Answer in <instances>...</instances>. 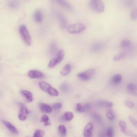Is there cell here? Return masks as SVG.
<instances>
[{
	"label": "cell",
	"instance_id": "obj_1",
	"mask_svg": "<svg viewBox=\"0 0 137 137\" xmlns=\"http://www.w3.org/2000/svg\"><path fill=\"white\" fill-rule=\"evenodd\" d=\"M90 8L96 12L101 13L105 9V6L103 2L100 0H93L89 3Z\"/></svg>",
	"mask_w": 137,
	"mask_h": 137
},
{
	"label": "cell",
	"instance_id": "obj_2",
	"mask_svg": "<svg viewBox=\"0 0 137 137\" xmlns=\"http://www.w3.org/2000/svg\"><path fill=\"white\" fill-rule=\"evenodd\" d=\"M19 31L24 42L28 45H31V38L25 26L24 25L21 26L19 28Z\"/></svg>",
	"mask_w": 137,
	"mask_h": 137
},
{
	"label": "cell",
	"instance_id": "obj_3",
	"mask_svg": "<svg viewBox=\"0 0 137 137\" xmlns=\"http://www.w3.org/2000/svg\"><path fill=\"white\" fill-rule=\"evenodd\" d=\"M86 27L83 23H77L69 25L67 27L68 32L71 34H78L83 32Z\"/></svg>",
	"mask_w": 137,
	"mask_h": 137
},
{
	"label": "cell",
	"instance_id": "obj_4",
	"mask_svg": "<svg viewBox=\"0 0 137 137\" xmlns=\"http://www.w3.org/2000/svg\"><path fill=\"white\" fill-rule=\"evenodd\" d=\"M64 55V50H60L58 53L57 56L50 62L48 67L49 68H53L59 63L63 60Z\"/></svg>",
	"mask_w": 137,
	"mask_h": 137
},
{
	"label": "cell",
	"instance_id": "obj_5",
	"mask_svg": "<svg viewBox=\"0 0 137 137\" xmlns=\"http://www.w3.org/2000/svg\"><path fill=\"white\" fill-rule=\"evenodd\" d=\"M95 72L94 69H91L78 74L77 76L79 78L82 80H88L92 78Z\"/></svg>",
	"mask_w": 137,
	"mask_h": 137
},
{
	"label": "cell",
	"instance_id": "obj_6",
	"mask_svg": "<svg viewBox=\"0 0 137 137\" xmlns=\"http://www.w3.org/2000/svg\"><path fill=\"white\" fill-rule=\"evenodd\" d=\"M20 109L18 115V118L22 121L26 120L28 111L26 106L22 103L19 104Z\"/></svg>",
	"mask_w": 137,
	"mask_h": 137
},
{
	"label": "cell",
	"instance_id": "obj_7",
	"mask_svg": "<svg viewBox=\"0 0 137 137\" xmlns=\"http://www.w3.org/2000/svg\"><path fill=\"white\" fill-rule=\"evenodd\" d=\"M94 126L92 123H88L85 127L84 132V137H93Z\"/></svg>",
	"mask_w": 137,
	"mask_h": 137
},
{
	"label": "cell",
	"instance_id": "obj_8",
	"mask_svg": "<svg viewBox=\"0 0 137 137\" xmlns=\"http://www.w3.org/2000/svg\"><path fill=\"white\" fill-rule=\"evenodd\" d=\"M2 121L5 126L12 133L16 135H17L19 134L17 128L9 122L3 120H2Z\"/></svg>",
	"mask_w": 137,
	"mask_h": 137
},
{
	"label": "cell",
	"instance_id": "obj_9",
	"mask_svg": "<svg viewBox=\"0 0 137 137\" xmlns=\"http://www.w3.org/2000/svg\"><path fill=\"white\" fill-rule=\"evenodd\" d=\"M28 75L32 79L42 78L44 77L43 74L41 72L37 70H30L28 72Z\"/></svg>",
	"mask_w": 137,
	"mask_h": 137
},
{
	"label": "cell",
	"instance_id": "obj_10",
	"mask_svg": "<svg viewBox=\"0 0 137 137\" xmlns=\"http://www.w3.org/2000/svg\"><path fill=\"white\" fill-rule=\"evenodd\" d=\"M20 92L21 94L25 98L26 101L27 103H29L33 101V96L31 92L23 90H21Z\"/></svg>",
	"mask_w": 137,
	"mask_h": 137
},
{
	"label": "cell",
	"instance_id": "obj_11",
	"mask_svg": "<svg viewBox=\"0 0 137 137\" xmlns=\"http://www.w3.org/2000/svg\"><path fill=\"white\" fill-rule=\"evenodd\" d=\"M43 14L41 11L38 9L35 12L34 17L35 21L38 23L41 22L43 19Z\"/></svg>",
	"mask_w": 137,
	"mask_h": 137
},
{
	"label": "cell",
	"instance_id": "obj_12",
	"mask_svg": "<svg viewBox=\"0 0 137 137\" xmlns=\"http://www.w3.org/2000/svg\"><path fill=\"white\" fill-rule=\"evenodd\" d=\"M40 111L44 113H50L52 112V109L51 106L47 104L40 103L39 105Z\"/></svg>",
	"mask_w": 137,
	"mask_h": 137
},
{
	"label": "cell",
	"instance_id": "obj_13",
	"mask_svg": "<svg viewBox=\"0 0 137 137\" xmlns=\"http://www.w3.org/2000/svg\"><path fill=\"white\" fill-rule=\"evenodd\" d=\"M40 88L43 91L47 93L52 87L49 83L44 81H40L39 83Z\"/></svg>",
	"mask_w": 137,
	"mask_h": 137
},
{
	"label": "cell",
	"instance_id": "obj_14",
	"mask_svg": "<svg viewBox=\"0 0 137 137\" xmlns=\"http://www.w3.org/2000/svg\"><path fill=\"white\" fill-rule=\"evenodd\" d=\"M127 89L129 94L133 95L136 96L137 87L135 85L133 84H130L128 85Z\"/></svg>",
	"mask_w": 137,
	"mask_h": 137
},
{
	"label": "cell",
	"instance_id": "obj_15",
	"mask_svg": "<svg viewBox=\"0 0 137 137\" xmlns=\"http://www.w3.org/2000/svg\"><path fill=\"white\" fill-rule=\"evenodd\" d=\"M131 42L127 39H125L122 40L120 44V47L123 49H128L130 46Z\"/></svg>",
	"mask_w": 137,
	"mask_h": 137
},
{
	"label": "cell",
	"instance_id": "obj_16",
	"mask_svg": "<svg viewBox=\"0 0 137 137\" xmlns=\"http://www.w3.org/2000/svg\"><path fill=\"white\" fill-rule=\"evenodd\" d=\"M57 3L59 5L64 7L67 8L68 9L72 11L73 10V8L72 6L68 3L65 1H60V0H58L56 1Z\"/></svg>",
	"mask_w": 137,
	"mask_h": 137
},
{
	"label": "cell",
	"instance_id": "obj_17",
	"mask_svg": "<svg viewBox=\"0 0 137 137\" xmlns=\"http://www.w3.org/2000/svg\"><path fill=\"white\" fill-rule=\"evenodd\" d=\"M97 103L99 105L109 108L112 107L113 105V103L111 102L101 100L98 101Z\"/></svg>",
	"mask_w": 137,
	"mask_h": 137
},
{
	"label": "cell",
	"instance_id": "obj_18",
	"mask_svg": "<svg viewBox=\"0 0 137 137\" xmlns=\"http://www.w3.org/2000/svg\"><path fill=\"white\" fill-rule=\"evenodd\" d=\"M122 77L121 75L119 74L115 75L112 78V82L115 84H117L121 81Z\"/></svg>",
	"mask_w": 137,
	"mask_h": 137
},
{
	"label": "cell",
	"instance_id": "obj_19",
	"mask_svg": "<svg viewBox=\"0 0 137 137\" xmlns=\"http://www.w3.org/2000/svg\"><path fill=\"white\" fill-rule=\"evenodd\" d=\"M59 131L61 136H65L67 134V130L65 126L63 125H60L59 127Z\"/></svg>",
	"mask_w": 137,
	"mask_h": 137
},
{
	"label": "cell",
	"instance_id": "obj_20",
	"mask_svg": "<svg viewBox=\"0 0 137 137\" xmlns=\"http://www.w3.org/2000/svg\"><path fill=\"white\" fill-rule=\"evenodd\" d=\"M70 70V66L67 64L65 65L60 72V74L63 75H65L68 74Z\"/></svg>",
	"mask_w": 137,
	"mask_h": 137
},
{
	"label": "cell",
	"instance_id": "obj_21",
	"mask_svg": "<svg viewBox=\"0 0 137 137\" xmlns=\"http://www.w3.org/2000/svg\"><path fill=\"white\" fill-rule=\"evenodd\" d=\"M76 110L80 113L84 112L85 111L84 105L81 103H77L76 105Z\"/></svg>",
	"mask_w": 137,
	"mask_h": 137
},
{
	"label": "cell",
	"instance_id": "obj_22",
	"mask_svg": "<svg viewBox=\"0 0 137 137\" xmlns=\"http://www.w3.org/2000/svg\"><path fill=\"white\" fill-rule=\"evenodd\" d=\"M106 116L110 120H112L115 117V114L113 111L111 109L109 110L106 113Z\"/></svg>",
	"mask_w": 137,
	"mask_h": 137
},
{
	"label": "cell",
	"instance_id": "obj_23",
	"mask_svg": "<svg viewBox=\"0 0 137 137\" xmlns=\"http://www.w3.org/2000/svg\"><path fill=\"white\" fill-rule=\"evenodd\" d=\"M126 56L125 53L120 52L115 55L113 57V59L115 61L124 58Z\"/></svg>",
	"mask_w": 137,
	"mask_h": 137
},
{
	"label": "cell",
	"instance_id": "obj_24",
	"mask_svg": "<svg viewBox=\"0 0 137 137\" xmlns=\"http://www.w3.org/2000/svg\"><path fill=\"white\" fill-rule=\"evenodd\" d=\"M44 132L43 130L37 129L35 132L33 137H43L44 135Z\"/></svg>",
	"mask_w": 137,
	"mask_h": 137
},
{
	"label": "cell",
	"instance_id": "obj_25",
	"mask_svg": "<svg viewBox=\"0 0 137 137\" xmlns=\"http://www.w3.org/2000/svg\"><path fill=\"white\" fill-rule=\"evenodd\" d=\"M119 124L121 131L124 133L126 131V125L125 122L123 120H121Z\"/></svg>",
	"mask_w": 137,
	"mask_h": 137
},
{
	"label": "cell",
	"instance_id": "obj_26",
	"mask_svg": "<svg viewBox=\"0 0 137 137\" xmlns=\"http://www.w3.org/2000/svg\"><path fill=\"white\" fill-rule=\"evenodd\" d=\"M74 116L73 114L71 112H67L64 115V118L67 121H69L72 120Z\"/></svg>",
	"mask_w": 137,
	"mask_h": 137
},
{
	"label": "cell",
	"instance_id": "obj_27",
	"mask_svg": "<svg viewBox=\"0 0 137 137\" xmlns=\"http://www.w3.org/2000/svg\"><path fill=\"white\" fill-rule=\"evenodd\" d=\"M9 6L12 8L16 9L19 6V4L16 1H11L8 3Z\"/></svg>",
	"mask_w": 137,
	"mask_h": 137
},
{
	"label": "cell",
	"instance_id": "obj_28",
	"mask_svg": "<svg viewBox=\"0 0 137 137\" xmlns=\"http://www.w3.org/2000/svg\"><path fill=\"white\" fill-rule=\"evenodd\" d=\"M131 19L133 21L136 20L137 17V10L136 8L133 9L131 12L130 14Z\"/></svg>",
	"mask_w": 137,
	"mask_h": 137
},
{
	"label": "cell",
	"instance_id": "obj_29",
	"mask_svg": "<svg viewBox=\"0 0 137 137\" xmlns=\"http://www.w3.org/2000/svg\"><path fill=\"white\" fill-rule=\"evenodd\" d=\"M48 93L50 95L54 96H57L59 94L58 91L52 87Z\"/></svg>",
	"mask_w": 137,
	"mask_h": 137
},
{
	"label": "cell",
	"instance_id": "obj_30",
	"mask_svg": "<svg viewBox=\"0 0 137 137\" xmlns=\"http://www.w3.org/2000/svg\"><path fill=\"white\" fill-rule=\"evenodd\" d=\"M114 134V130L111 127L109 128L106 130V135L108 137H113Z\"/></svg>",
	"mask_w": 137,
	"mask_h": 137
},
{
	"label": "cell",
	"instance_id": "obj_31",
	"mask_svg": "<svg viewBox=\"0 0 137 137\" xmlns=\"http://www.w3.org/2000/svg\"><path fill=\"white\" fill-rule=\"evenodd\" d=\"M49 118L46 115H43L40 119V121L41 122L44 123L48 122L49 120Z\"/></svg>",
	"mask_w": 137,
	"mask_h": 137
},
{
	"label": "cell",
	"instance_id": "obj_32",
	"mask_svg": "<svg viewBox=\"0 0 137 137\" xmlns=\"http://www.w3.org/2000/svg\"><path fill=\"white\" fill-rule=\"evenodd\" d=\"M62 107V105L60 103H55L52 105L53 109L55 110H58Z\"/></svg>",
	"mask_w": 137,
	"mask_h": 137
},
{
	"label": "cell",
	"instance_id": "obj_33",
	"mask_svg": "<svg viewBox=\"0 0 137 137\" xmlns=\"http://www.w3.org/2000/svg\"><path fill=\"white\" fill-rule=\"evenodd\" d=\"M128 118L132 124L136 127H137V121L134 117L130 115L128 116Z\"/></svg>",
	"mask_w": 137,
	"mask_h": 137
},
{
	"label": "cell",
	"instance_id": "obj_34",
	"mask_svg": "<svg viewBox=\"0 0 137 137\" xmlns=\"http://www.w3.org/2000/svg\"><path fill=\"white\" fill-rule=\"evenodd\" d=\"M125 103L127 107L130 109L133 108L134 106V103L130 101L126 100Z\"/></svg>",
	"mask_w": 137,
	"mask_h": 137
},
{
	"label": "cell",
	"instance_id": "obj_35",
	"mask_svg": "<svg viewBox=\"0 0 137 137\" xmlns=\"http://www.w3.org/2000/svg\"><path fill=\"white\" fill-rule=\"evenodd\" d=\"M126 135L132 137H136V134L133 132L129 130H127L124 133Z\"/></svg>",
	"mask_w": 137,
	"mask_h": 137
},
{
	"label": "cell",
	"instance_id": "obj_36",
	"mask_svg": "<svg viewBox=\"0 0 137 137\" xmlns=\"http://www.w3.org/2000/svg\"><path fill=\"white\" fill-rule=\"evenodd\" d=\"M85 109V110H89L90 108V104L86 103L84 105Z\"/></svg>",
	"mask_w": 137,
	"mask_h": 137
},
{
	"label": "cell",
	"instance_id": "obj_37",
	"mask_svg": "<svg viewBox=\"0 0 137 137\" xmlns=\"http://www.w3.org/2000/svg\"><path fill=\"white\" fill-rule=\"evenodd\" d=\"M44 125L45 126H50V124L48 122V123H44Z\"/></svg>",
	"mask_w": 137,
	"mask_h": 137
},
{
	"label": "cell",
	"instance_id": "obj_38",
	"mask_svg": "<svg viewBox=\"0 0 137 137\" xmlns=\"http://www.w3.org/2000/svg\"><path fill=\"white\" fill-rule=\"evenodd\" d=\"M29 137V136H26V137Z\"/></svg>",
	"mask_w": 137,
	"mask_h": 137
}]
</instances>
